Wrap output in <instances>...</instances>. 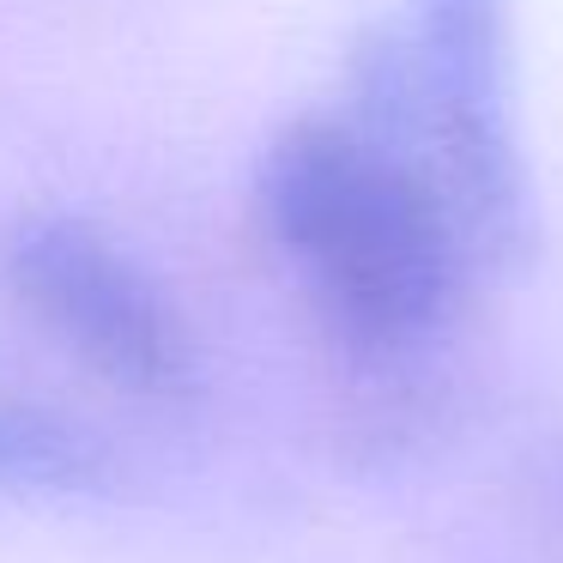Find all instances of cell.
I'll list each match as a JSON object with an SVG mask.
<instances>
[{"label":"cell","instance_id":"obj_1","mask_svg":"<svg viewBox=\"0 0 563 563\" xmlns=\"http://www.w3.org/2000/svg\"><path fill=\"white\" fill-rule=\"evenodd\" d=\"M255 212L328 333L364 364L418 357L485 273L437 183L345 103L291 115L267 140Z\"/></svg>","mask_w":563,"mask_h":563},{"label":"cell","instance_id":"obj_2","mask_svg":"<svg viewBox=\"0 0 563 563\" xmlns=\"http://www.w3.org/2000/svg\"><path fill=\"white\" fill-rule=\"evenodd\" d=\"M340 103L437 183L478 267H521L539 243L515 128V0H394L345 49Z\"/></svg>","mask_w":563,"mask_h":563},{"label":"cell","instance_id":"obj_3","mask_svg":"<svg viewBox=\"0 0 563 563\" xmlns=\"http://www.w3.org/2000/svg\"><path fill=\"white\" fill-rule=\"evenodd\" d=\"M0 291L134 400L176 406L200 388V345L176 297L110 231L74 212H19L0 231Z\"/></svg>","mask_w":563,"mask_h":563},{"label":"cell","instance_id":"obj_4","mask_svg":"<svg viewBox=\"0 0 563 563\" xmlns=\"http://www.w3.org/2000/svg\"><path fill=\"white\" fill-rule=\"evenodd\" d=\"M110 485V454L79 424L37 406L0 400V490H43V497H79Z\"/></svg>","mask_w":563,"mask_h":563}]
</instances>
